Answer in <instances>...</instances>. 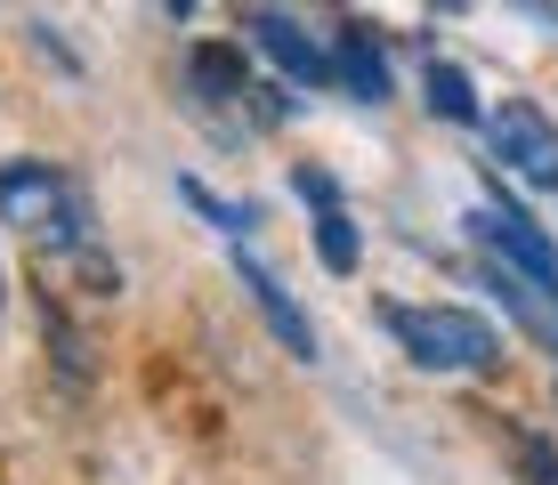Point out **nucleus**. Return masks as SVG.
Returning a JSON list of instances; mask_svg holds the SVG:
<instances>
[{
  "label": "nucleus",
  "mask_w": 558,
  "mask_h": 485,
  "mask_svg": "<svg viewBox=\"0 0 558 485\" xmlns=\"http://www.w3.org/2000/svg\"><path fill=\"white\" fill-rule=\"evenodd\" d=\"M0 219H9L33 251H41V267L98 251V219H89L82 179H73V170H57V162H41V154L0 162Z\"/></svg>",
  "instance_id": "f257e3e1"
},
{
  "label": "nucleus",
  "mask_w": 558,
  "mask_h": 485,
  "mask_svg": "<svg viewBox=\"0 0 558 485\" xmlns=\"http://www.w3.org/2000/svg\"><path fill=\"white\" fill-rule=\"evenodd\" d=\"M380 324H389V340L405 348L421 373H494V364H502V332H494L477 307H453V300L405 307V300H389Z\"/></svg>",
  "instance_id": "f03ea898"
},
{
  "label": "nucleus",
  "mask_w": 558,
  "mask_h": 485,
  "mask_svg": "<svg viewBox=\"0 0 558 485\" xmlns=\"http://www.w3.org/2000/svg\"><path fill=\"white\" fill-rule=\"evenodd\" d=\"M186 106H195L219 138H252V130H276L283 113H292V97H276L267 82H252V73H243V49L195 41V49H186Z\"/></svg>",
  "instance_id": "7ed1b4c3"
},
{
  "label": "nucleus",
  "mask_w": 558,
  "mask_h": 485,
  "mask_svg": "<svg viewBox=\"0 0 558 485\" xmlns=\"http://www.w3.org/2000/svg\"><path fill=\"white\" fill-rule=\"evenodd\" d=\"M461 227H470V235L486 243L494 259L510 267V276H526L534 291H550V300H558V243H550L543 227H534L526 210H518L510 194H502V179H486V203H477Z\"/></svg>",
  "instance_id": "20e7f679"
},
{
  "label": "nucleus",
  "mask_w": 558,
  "mask_h": 485,
  "mask_svg": "<svg viewBox=\"0 0 558 485\" xmlns=\"http://www.w3.org/2000/svg\"><path fill=\"white\" fill-rule=\"evenodd\" d=\"M486 138H494V162H510L518 179L558 186V122L534 97H502V106L486 113Z\"/></svg>",
  "instance_id": "39448f33"
},
{
  "label": "nucleus",
  "mask_w": 558,
  "mask_h": 485,
  "mask_svg": "<svg viewBox=\"0 0 558 485\" xmlns=\"http://www.w3.org/2000/svg\"><path fill=\"white\" fill-rule=\"evenodd\" d=\"M243 33H252L267 57H276L283 82H300V89H324V82H332V49H324L316 33L300 25V16H283V9H252V16H243Z\"/></svg>",
  "instance_id": "423d86ee"
},
{
  "label": "nucleus",
  "mask_w": 558,
  "mask_h": 485,
  "mask_svg": "<svg viewBox=\"0 0 558 485\" xmlns=\"http://www.w3.org/2000/svg\"><path fill=\"white\" fill-rule=\"evenodd\" d=\"M235 276H243V291H252V307H259V316H267V332H276L283 348H292V356L307 364V356H316V324H307L300 316V300H292V291H283V276H276V267H259L252 259V251H243L235 243Z\"/></svg>",
  "instance_id": "0eeeda50"
},
{
  "label": "nucleus",
  "mask_w": 558,
  "mask_h": 485,
  "mask_svg": "<svg viewBox=\"0 0 558 485\" xmlns=\"http://www.w3.org/2000/svg\"><path fill=\"white\" fill-rule=\"evenodd\" d=\"M332 82L356 97V106H380L389 97V57H380L373 25H340L332 33Z\"/></svg>",
  "instance_id": "6e6552de"
},
{
  "label": "nucleus",
  "mask_w": 558,
  "mask_h": 485,
  "mask_svg": "<svg viewBox=\"0 0 558 485\" xmlns=\"http://www.w3.org/2000/svg\"><path fill=\"white\" fill-rule=\"evenodd\" d=\"M421 97H429V113H446V122H486V113H477V89H470V73H461V65H437V57H429Z\"/></svg>",
  "instance_id": "1a4fd4ad"
},
{
  "label": "nucleus",
  "mask_w": 558,
  "mask_h": 485,
  "mask_svg": "<svg viewBox=\"0 0 558 485\" xmlns=\"http://www.w3.org/2000/svg\"><path fill=\"white\" fill-rule=\"evenodd\" d=\"M316 259L332 276H356V219L340 203H316Z\"/></svg>",
  "instance_id": "9d476101"
},
{
  "label": "nucleus",
  "mask_w": 558,
  "mask_h": 485,
  "mask_svg": "<svg viewBox=\"0 0 558 485\" xmlns=\"http://www.w3.org/2000/svg\"><path fill=\"white\" fill-rule=\"evenodd\" d=\"M510 461H518V485H558V445L543 429H510Z\"/></svg>",
  "instance_id": "9b49d317"
},
{
  "label": "nucleus",
  "mask_w": 558,
  "mask_h": 485,
  "mask_svg": "<svg viewBox=\"0 0 558 485\" xmlns=\"http://www.w3.org/2000/svg\"><path fill=\"white\" fill-rule=\"evenodd\" d=\"M41 340L57 348V364H65V380L82 388V380H89V348H82V332H73V324H65V307H49V300H41Z\"/></svg>",
  "instance_id": "f8f14e48"
},
{
  "label": "nucleus",
  "mask_w": 558,
  "mask_h": 485,
  "mask_svg": "<svg viewBox=\"0 0 558 485\" xmlns=\"http://www.w3.org/2000/svg\"><path fill=\"white\" fill-rule=\"evenodd\" d=\"M179 203H195L203 219L219 227V235H243V227H252V210H243V203H219V194H210L203 179H179Z\"/></svg>",
  "instance_id": "ddd939ff"
}]
</instances>
